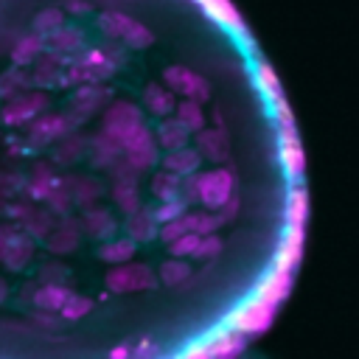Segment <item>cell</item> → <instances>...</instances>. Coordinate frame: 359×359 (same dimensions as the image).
<instances>
[{
    "label": "cell",
    "mask_w": 359,
    "mask_h": 359,
    "mask_svg": "<svg viewBox=\"0 0 359 359\" xmlns=\"http://www.w3.org/2000/svg\"><path fill=\"white\" fill-rule=\"evenodd\" d=\"M123 62V50L118 45H101V48H81V53H73L59 76V87H79L87 81H104L109 79L118 65Z\"/></svg>",
    "instance_id": "obj_1"
},
{
    "label": "cell",
    "mask_w": 359,
    "mask_h": 359,
    "mask_svg": "<svg viewBox=\"0 0 359 359\" xmlns=\"http://www.w3.org/2000/svg\"><path fill=\"white\" fill-rule=\"evenodd\" d=\"M275 311H278V303L252 294L247 303H241L238 309H233L227 314V325L247 334V337H258L275 323Z\"/></svg>",
    "instance_id": "obj_2"
},
{
    "label": "cell",
    "mask_w": 359,
    "mask_h": 359,
    "mask_svg": "<svg viewBox=\"0 0 359 359\" xmlns=\"http://www.w3.org/2000/svg\"><path fill=\"white\" fill-rule=\"evenodd\" d=\"M48 109V95L34 90V93H17L11 95L3 107H0V121L6 126H25L31 123L36 115H42Z\"/></svg>",
    "instance_id": "obj_3"
},
{
    "label": "cell",
    "mask_w": 359,
    "mask_h": 359,
    "mask_svg": "<svg viewBox=\"0 0 359 359\" xmlns=\"http://www.w3.org/2000/svg\"><path fill=\"white\" fill-rule=\"evenodd\" d=\"M84 118H79L73 109L62 112V115H36L28 126V143L31 146H48L59 137H65L67 132H73Z\"/></svg>",
    "instance_id": "obj_4"
},
{
    "label": "cell",
    "mask_w": 359,
    "mask_h": 359,
    "mask_svg": "<svg viewBox=\"0 0 359 359\" xmlns=\"http://www.w3.org/2000/svg\"><path fill=\"white\" fill-rule=\"evenodd\" d=\"M236 194V174L233 168H213V171H202L199 180V202L210 210H219L230 196Z\"/></svg>",
    "instance_id": "obj_5"
},
{
    "label": "cell",
    "mask_w": 359,
    "mask_h": 359,
    "mask_svg": "<svg viewBox=\"0 0 359 359\" xmlns=\"http://www.w3.org/2000/svg\"><path fill=\"white\" fill-rule=\"evenodd\" d=\"M157 283L154 272L146 264H112V269L107 272V289L115 294L123 292H140V289H151Z\"/></svg>",
    "instance_id": "obj_6"
},
{
    "label": "cell",
    "mask_w": 359,
    "mask_h": 359,
    "mask_svg": "<svg viewBox=\"0 0 359 359\" xmlns=\"http://www.w3.org/2000/svg\"><path fill=\"white\" fill-rule=\"evenodd\" d=\"M143 126V112L132 104V101H115L107 115H104V132L112 135L118 140V146L123 149V143L132 137V132Z\"/></svg>",
    "instance_id": "obj_7"
},
{
    "label": "cell",
    "mask_w": 359,
    "mask_h": 359,
    "mask_svg": "<svg viewBox=\"0 0 359 359\" xmlns=\"http://www.w3.org/2000/svg\"><path fill=\"white\" fill-rule=\"evenodd\" d=\"M247 339H250L247 334H241V331L224 325V328H219L216 334H210L208 339H202L199 345L188 348L185 353H188V356H238V353L247 348Z\"/></svg>",
    "instance_id": "obj_8"
},
{
    "label": "cell",
    "mask_w": 359,
    "mask_h": 359,
    "mask_svg": "<svg viewBox=\"0 0 359 359\" xmlns=\"http://www.w3.org/2000/svg\"><path fill=\"white\" fill-rule=\"evenodd\" d=\"M163 81H165L174 93H182L185 98H196V101H202V104L210 98V84H208L199 73H194L191 67L171 65V67L163 70Z\"/></svg>",
    "instance_id": "obj_9"
},
{
    "label": "cell",
    "mask_w": 359,
    "mask_h": 359,
    "mask_svg": "<svg viewBox=\"0 0 359 359\" xmlns=\"http://www.w3.org/2000/svg\"><path fill=\"white\" fill-rule=\"evenodd\" d=\"M79 238H81V224H79L76 219L65 216L59 224H53V230L48 233L45 244H48L50 252H56V255H67V252H73V250L79 247Z\"/></svg>",
    "instance_id": "obj_10"
},
{
    "label": "cell",
    "mask_w": 359,
    "mask_h": 359,
    "mask_svg": "<svg viewBox=\"0 0 359 359\" xmlns=\"http://www.w3.org/2000/svg\"><path fill=\"white\" fill-rule=\"evenodd\" d=\"M196 149L202 151V157L213 160V163H227L230 154V143H227V132L224 126H213V129H199L196 132Z\"/></svg>",
    "instance_id": "obj_11"
},
{
    "label": "cell",
    "mask_w": 359,
    "mask_h": 359,
    "mask_svg": "<svg viewBox=\"0 0 359 359\" xmlns=\"http://www.w3.org/2000/svg\"><path fill=\"white\" fill-rule=\"evenodd\" d=\"M65 65H67V59H65V53H56V50H42L39 56H36V67H34V76H31V84H36V87H56L59 84V76H62V70H65Z\"/></svg>",
    "instance_id": "obj_12"
},
{
    "label": "cell",
    "mask_w": 359,
    "mask_h": 359,
    "mask_svg": "<svg viewBox=\"0 0 359 359\" xmlns=\"http://www.w3.org/2000/svg\"><path fill=\"white\" fill-rule=\"evenodd\" d=\"M31 255H34V238L22 227H17L14 236H11V241H8V247H6V252H3V261L0 264L6 269H11V272H20V269H25V264L31 261Z\"/></svg>",
    "instance_id": "obj_13"
},
{
    "label": "cell",
    "mask_w": 359,
    "mask_h": 359,
    "mask_svg": "<svg viewBox=\"0 0 359 359\" xmlns=\"http://www.w3.org/2000/svg\"><path fill=\"white\" fill-rule=\"evenodd\" d=\"M112 93L107 90V87H101V81H87V84H79L76 87V95H73V112L79 115V118H87V115H93L107 98H109Z\"/></svg>",
    "instance_id": "obj_14"
},
{
    "label": "cell",
    "mask_w": 359,
    "mask_h": 359,
    "mask_svg": "<svg viewBox=\"0 0 359 359\" xmlns=\"http://www.w3.org/2000/svg\"><path fill=\"white\" fill-rule=\"evenodd\" d=\"M292 283H294V272H292V269L272 266V272H266V278L258 283L255 294H258V297H266V300H272V303L280 306V300L289 294Z\"/></svg>",
    "instance_id": "obj_15"
},
{
    "label": "cell",
    "mask_w": 359,
    "mask_h": 359,
    "mask_svg": "<svg viewBox=\"0 0 359 359\" xmlns=\"http://www.w3.org/2000/svg\"><path fill=\"white\" fill-rule=\"evenodd\" d=\"M300 258H303V227L289 224V227H286V236H283V241H280V250H278V255H275V266L294 272L297 264H300Z\"/></svg>",
    "instance_id": "obj_16"
},
{
    "label": "cell",
    "mask_w": 359,
    "mask_h": 359,
    "mask_svg": "<svg viewBox=\"0 0 359 359\" xmlns=\"http://www.w3.org/2000/svg\"><path fill=\"white\" fill-rule=\"evenodd\" d=\"M143 101H146V107H149V112L151 115H157V118H165V115H171L174 109H177V95H174V90L165 84H146V90H143Z\"/></svg>",
    "instance_id": "obj_17"
},
{
    "label": "cell",
    "mask_w": 359,
    "mask_h": 359,
    "mask_svg": "<svg viewBox=\"0 0 359 359\" xmlns=\"http://www.w3.org/2000/svg\"><path fill=\"white\" fill-rule=\"evenodd\" d=\"M199 163H202V151L199 149H191L188 143L180 146V149H171L165 157H163V168L185 177V174H194L199 171Z\"/></svg>",
    "instance_id": "obj_18"
},
{
    "label": "cell",
    "mask_w": 359,
    "mask_h": 359,
    "mask_svg": "<svg viewBox=\"0 0 359 359\" xmlns=\"http://www.w3.org/2000/svg\"><path fill=\"white\" fill-rule=\"evenodd\" d=\"M81 230L90 236V238H109L115 233V219L107 208H95L90 205L81 216Z\"/></svg>",
    "instance_id": "obj_19"
},
{
    "label": "cell",
    "mask_w": 359,
    "mask_h": 359,
    "mask_svg": "<svg viewBox=\"0 0 359 359\" xmlns=\"http://www.w3.org/2000/svg\"><path fill=\"white\" fill-rule=\"evenodd\" d=\"M121 154H123V149H121L118 140H115L112 135H107L104 129L90 140V160H93V165H98V168H109Z\"/></svg>",
    "instance_id": "obj_20"
},
{
    "label": "cell",
    "mask_w": 359,
    "mask_h": 359,
    "mask_svg": "<svg viewBox=\"0 0 359 359\" xmlns=\"http://www.w3.org/2000/svg\"><path fill=\"white\" fill-rule=\"evenodd\" d=\"M126 233H129L137 244H140V241H151V238L160 233V222L154 219L151 210L137 208V210L129 213V219H126Z\"/></svg>",
    "instance_id": "obj_21"
},
{
    "label": "cell",
    "mask_w": 359,
    "mask_h": 359,
    "mask_svg": "<svg viewBox=\"0 0 359 359\" xmlns=\"http://www.w3.org/2000/svg\"><path fill=\"white\" fill-rule=\"evenodd\" d=\"M188 129H185V123L180 121V118H163L160 121V126H157V143L165 149V151H171V149H180V146H185L188 143Z\"/></svg>",
    "instance_id": "obj_22"
},
{
    "label": "cell",
    "mask_w": 359,
    "mask_h": 359,
    "mask_svg": "<svg viewBox=\"0 0 359 359\" xmlns=\"http://www.w3.org/2000/svg\"><path fill=\"white\" fill-rule=\"evenodd\" d=\"M45 42L50 45V50L65 53V56H73V53L81 50V45H84V34H81L79 28H65V25H62V28H56L53 34H48Z\"/></svg>",
    "instance_id": "obj_23"
},
{
    "label": "cell",
    "mask_w": 359,
    "mask_h": 359,
    "mask_svg": "<svg viewBox=\"0 0 359 359\" xmlns=\"http://www.w3.org/2000/svg\"><path fill=\"white\" fill-rule=\"evenodd\" d=\"M56 182H59V177L53 174V168H50L48 163H36V165H34V174L28 177L25 191H28L31 199H48V194L53 191Z\"/></svg>",
    "instance_id": "obj_24"
},
{
    "label": "cell",
    "mask_w": 359,
    "mask_h": 359,
    "mask_svg": "<svg viewBox=\"0 0 359 359\" xmlns=\"http://www.w3.org/2000/svg\"><path fill=\"white\" fill-rule=\"evenodd\" d=\"M73 292L67 289V283H42L36 292H34V303L39 306V309H45V311H56L59 314V309L65 306V300L70 297Z\"/></svg>",
    "instance_id": "obj_25"
},
{
    "label": "cell",
    "mask_w": 359,
    "mask_h": 359,
    "mask_svg": "<svg viewBox=\"0 0 359 359\" xmlns=\"http://www.w3.org/2000/svg\"><path fill=\"white\" fill-rule=\"evenodd\" d=\"M306 219H309V191L303 185H294L286 199V224L306 227Z\"/></svg>",
    "instance_id": "obj_26"
},
{
    "label": "cell",
    "mask_w": 359,
    "mask_h": 359,
    "mask_svg": "<svg viewBox=\"0 0 359 359\" xmlns=\"http://www.w3.org/2000/svg\"><path fill=\"white\" fill-rule=\"evenodd\" d=\"M45 36L42 34H28V36H22L17 45H14V50H11V62L14 65H20V67H25V65H31V62H36V56L45 50Z\"/></svg>",
    "instance_id": "obj_27"
},
{
    "label": "cell",
    "mask_w": 359,
    "mask_h": 359,
    "mask_svg": "<svg viewBox=\"0 0 359 359\" xmlns=\"http://www.w3.org/2000/svg\"><path fill=\"white\" fill-rule=\"evenodd\" d=\"M272 107H275V123H278L280 143H300V137H297V126H294V115H292L289 101L280 95L278 101H272Z\"/></svg>",
    "instance_id": "obj_28"
},
{
    "label": "cell",
    "mask_w": 359,
    "mask_h": 359,
    "mask_svg": "<svg viewBox=\"0 0 359 359\" xmlns=\"http://www.w3.org/2000/svg\"><path fill=\"white\" fill-rule=\"evenodd\" d=\"M84 149H87V137H81L76 132H67L65 137H59V146L53 149V160L62 163V165L79 163V157L84 154Z\"/></svg>",
    "instance_id": "obj_29"
},
{
    "label": "cell",
    "mask_w": 359,
    "mask_h": 359,
    "mask_svg": "<svg viewBox=\"0 0 359 359\" xmlns=\"http://www.w3.org/2000/svg\"><path fill=\"white\" fill-rule=\"evenodd\" d=\"M53 210H36V208H31V213L20 222V227L36 241V238H48V233L53 230Z\"/></svg>",
    "instance_id": "obj_30"
},
{
    "label": "cell",
    "mask_w": 359,
    "mask_h": 359,
    "mask_svg": "<svg viewBox=\"0 0 359 359\" xmlns=\"http://www.w3.org/2000/svg\"><path fill=\"white\" fill-rule=\"evenodd\" d=\"M135 238H112V241H104L101 250H98V258L107 261V264H123L135 255Z\"/></svg>",
    "instance_id": "obj_31"
},
{
    "label": "cell",
    "mask_w": 359,
    "mask_h": 359,
    "mask_svg": "<svg viewBox=\"0 0 359 359\" xmlns=\"http://www.w3.org/2000/svg\"><path fill=\"white\" fill-rule=\"evenodd\" d=\"M177 118L185 123V129L191 132V135H196L199 129H205V112H202V101H196V98H185V101H180L177 104Z\"/></svg>",
    "instance_id": "obj_32"
},
{
    "label": "cell",
    "mask_w": 359,
    "mask_h": 359,
    "mask_svg": "<svg viewBox=\"0 0 359 359\" xmlns=\"http://www.w3.org/2000/svg\"><path fill=\"white\" fill-rule=\"evenodd\" d=\"M180 185H182V177L174 174V171H168V168H163V171L154 174V180H151V194H154L160 202H165V199H182V196H180Z\"/></svg>",
    "instance_id": "obj_33"
},
{
    "label": "cell",
    "mask_w": 359,
    "mask_h": 359,
    "mask_svg": "<svg viewBox=\"0 0 359 359\" xmlns=\"http://www.w3.org/2000/svg\"><path fill=\"white\" fill-rule=\"evenodd\" d=\"M70 188H73V202L81 208L95 205V199L101 196V182L90 177H70Z\"/></svg>",
    "instance_id": "obj_34"
},
{
    "label": "cell",
    "mask_w": 359,
    "mask_h": 359,
    "mask_svg": "<svg viewBox=\"0 0 359 359\" xmlns=\"http://www.w3.org/2000/svg\"><path fill=\"white\" fill-rule=\"evenodd\" d=\"M112 199H115V205H118L126 216L135 213V210L140 208L137 182H121V180H115V185H112Z\"/></svg>",
    "instance_id": "obj_35"
},
{
    "label": "cell",
    "mask_w": 359,
    "mask_h": 359,
    "mask_svg": "<svg viewBox=\"0 0 359 359\" xmlns=\"http://www.w3.org/2000/svg\"><path fill=\"white\" fill-rule=\"evenodd\" d=\"M188 222H191V230L199 233V236H208V233H216L224 219L219 210H210V208H202V210H191L188 213Z\"/></svg>",
    "instance_id": "obj_36"
},
{
    "label": "cell",
    "mask_w": 359,
    "mask_h": 359,
    "mask_svg": "<svg viewBox=\"0 0 359 359\" xmlns=\"http://www.w3.org/2000/svg\"><path fill=\"white\" fill-rule=\"evenodd\" d=\"M28 84H31V76L20 65H14L6 73H0V98H11V95L22 93Z\"/></svg>",
    "instance_id": "obj_37"
},
{
    "label": "cell",
    "mask_w": 359,
    "mask_h": 359,
    "mask_svg": "<svg viewBox=\"0 0 359 359\" xmlns=\"http://www.w3.org/2000/svg\"><path fill=\"white\" fill-rule=\"evenodd\" d=\"M255 84H258V90H261L269 101H278V98L283 95V90H280V84H278V76H275V70H272L269 62H258V65H255Z\"/></svg>",
    "instance_id": "obj_38"
},
{
    "label": "cell",
    "mask_w": 359,
    "mask_h": 359,
    "mask_svg": "<svg viewBox=\"0 0 359 359\" xmlns=\"http://www.w3.org/2000/svg\"><path fill=\"white\" fill-rule=\"evenodd\" d=\"M280 163H283V171L292 180H300L303 171H306V157H303L300 143H283L280 146Z\"/></svg>",
    "instance_id": "obj_39"
},
{
    "label": "cell",
    "mask_w": 359,
    "mask_h": 359,
    "mask_svg": "<svg viewBox=\"0 0 359 359\" xmlns=\"http://www.w3.org/2000/svg\"><path fill=\"white\" fill-rule=\"evenodd\" d=\"M188 278H191V266L182 261V258H168V261H163L160 264V280L165 283V286H180V283H188Z\"/></svg>",
    "instance_id": "obj_40"
},
{
    "label": "cell",
    "mask_w": 359,
    "mask_h": 359,
    "mask_svg": "<svg viewBox=\"0 0 359 359\" xmlns=\"http://www.w3.org/2000/svg\"><path fill=\"white\" fill-rule=\"evenodd\" d=\"M48 205H50V210L53 213H67L70 210V205H73V188H70V177H59V182L53 185V191L48 194V199H45Z\"/></svg>",
    "instance_id": "obj_41"
},
{
    "label": "cell",
    "mask_w": 359,
    "mask_h": 359,
    "mask_svg": "<svg viewBox=\"0 0 359 359\" xmlns=\"http://www.w3.org/2000/svg\"><path fill=\"white\" fill-rule=\"evenodd\" d=\"M62 25H65V11L56 8V6H48V8H42V11L34 17V31L42 34V36L53 34V31L62 28Z\"/></svg>",
    "instance_id": "obj_42"
},
{
    "label": "cell",
    "mask_w": 359,
    "mask_h": 359,
    "mask_svg": "<svg viewBox=\"0 0 359 359\" xmlns=\"http://www.w3.org/2000/svg\"><path fill=\"white\" fill-rule=\"evenodd\" d=\"M98 25L104 28L107 36H112V39H123L126 28L132 25V17H126V14H121V11H104V14L98 17Z\"/></svg>",
    "instance_id": "obj_43"
},
{
    "label": "cell",
    "mask_w": 359,
    "mask_h": 359,
    "mask_svg": "<svg viewBox=\"0 0 359 359\" xmlns=\"http://www.w3.org/2000/svg\"><path fill=\"white\" fill-rule=\"evenodd\" d=\"M93 311V300L90 297H84V294H70L67 300H65V306L59 309V314H62V320H67V323H73V320H81V317H87Z\"/></svg>",
    "instance_id": "obj_44"
},
{
    "label": "cell",
    "mask_w": 359,
    "mask_h": 359,
    "mask_svg": "<svg viewBox=\"0 0 359 359\" xmlns=\"http://www.w3.org/2000/svg\"><path fill=\"white\" fill-rule=\"evenodd\" d=\"M123 42L129 45V48H149L151 42H154V36H151V31L143 25V22H137V20H132V25L126 28V34H123Z\"/></svg>",
    "instance_id": "obj_45"
},
{
    "label": "cell",
    "mask_w": 359,
    "mask_h": 359,
    "mask_svg": "<svg viewBox=\"0 0 359 359\" xmlns=\"http://www.w3.org/2000/svg\"><path fill=\"white\" fill-rule=\"evenodd\" d=\"M182 233H191V222H188V210L182 213V216H177V219H171V222H163L160 224V238L165 241V244H171L174 238H180Z\"/></svg>",
    "instance_id": "obj_46"
},
{
    "label": "cell",
    "mask_w": 359,
    "mask_h": 359,
    "mask_svg": "<svg viewBox=\"0 0 359 359\" xmlns=\"http://www.w3.org/2000/svg\"><path fill=\"white\" fill-rule=\"evenodd\" d=\"M199 238H202V236L194 233V230H191V233H182L180 238H174V241L168 244V252L177 255V258H188V255L194 258V252H196V247H199Z\"/></svg>",
    "instance_id": "obj_47"
},
{
    "label": "cell",
    "mask_w": 359,
    "mask_h": 359,
    "mask_svg": "<svg viewBox=\"0 0 359 359\" xmlns=\"http://www.w3.org/2000/svg\"><path fill=\"white\" fill-rule=\"evenodd\" d=\"M137 171H146V168H151L154 163H157V146L151 143V146H143V149H137V151H126L123 154Z\"/></svg>",
    "instance_id": "obj_48"
},
{
    "label": "cell",
    "mask_w": 359,
    "mask_h": 359,
    "mask_svg": "<svg viewBox=\"0 0 359 359\" xmlns=\"http://www.w3.org/2000/svg\"><path fill=\"white\" fill-rule=\"evenodd\" d=\"M185 208H188V205H185L182 199H165V202H160L157 208H151V213H154V219L163 224V222H171V219L182 216Z\"/></svg>",
    "instance_id": "obj_49"
},
{
    "label": "cell",
    "mask_w": 359,
    "mask_h": 359,
    "mask_svg": "<svg viewBox=\"0 0 359 359\" xmlns=\"http://www.w3.org/2000/svg\"><path fill=\"white\" fill-rule=\"evenodd\" d=\"M222 247H224V241H222L216 233H208V236L199 238V247H196L194 258H205V261H210V258H216V255L222 252Z\"/></svg>",
    "instance_id": "obj_50"
},
{
    "label": "cell",
    "mask_w": 359,
    "mask_h": 359,
    "mask_svg": "<svg viewBox=\"0 0 359 359\" xmlns=\"http://www.w3.org/2000/svg\"><path fill=\"white\" fill-rule=\"evenodd\" d=\"M39 278H42V283H67L70 280V269L65 264L50 261V264H42Z\"/></svg>",
    "instance_id": "obj_51"
},
{
    "label": "cell",
    "mask_w": 359,
    "mask_h": 359,
    "mask_svg": "<svg viewBox=\"0 0 359 359\" xmlns=\"http://www.w3.org/2000/svg\"><path fill=\"white\" fill-rule=\"evenodd\" d=\"M199 180H202V174H199V171H194V174H185V177H182L180 196H182V202H185V205L199 202Z\"/></svg>",
    "instance_id": "obj_52"
},
{
    "label": "cell",
    "mask_w": 359,
    "mask_h": 359,
    "mask_svg": "<svg viewBox=\"0 0 359 359\" xmlns=\"http://www.w3.org/2000/svg\"><path fill=\"white\" fill-rule=\"evenodd\" d=\"M109 171H112V177H115V180H121V182H137V177H140V171H137V168H135L123 154L109 165Z\"/></svg>",
    "instance_id": "obj_53"
},
{
    "label": "cell",
    "mask_w": 359,
    "mask_h": 359,
    "mask_svg": "<svg viewBox=\"0 0 359 359\" xmlns=\"http://www.w3.org/2000/svg\"><path fill=\"white\" fill-rule=\"evenodd\" d=\"M132 356H160V348L151 337L137 339V345H132Z\"/></svg>",
    "instance_id": "obj_54"
},
{
    "label": "cell",
    "mask_w": 359,
    "mask_h": 359,
    "mask_svg": "<svg viewBox=\"0 0 359 359\" xmlns=\"http://www.w3.org/2000/svg\"><path fill=\"white\" fill-rule=\"evenodd\" d=\"M3 213H6L8 219L22 222V219L31 213V205H25V202H14V205H6V208H3Z\"/></svg>",
    "instance_id": "obj_55"
},
{
    "label": "cell",
    "mask_w": 359,
    "mask_h": 359,
    "mask_svg": "<svg viewBox=\"0 0 359 359\" xmlns=\"http://www.w3.org/2000/svg\"><path fill=\"white\" fill-rule=\"evenodd\" d=\"M219 213H222V219H224V222H233V219L238 216V196L233 194V196L219 208Z\"/></svg>",
    "instance_id": "obj_56"
},
{
    "label": "cell",
    "mask_w": 359,
    "mask_h": 359,
    "mask_svg": "<svg viewBox=\"0 0 359 359\" xmlns=\"http://www.w3.org/2000/svg\"><path fill=\"white\" fill-rule=\"evenodd\" d=\"M65 11L67 14H87L90 11V3H84V0H67L65 3Z\"/></svg>",
    "instance_id": "obj_57"
},
{
    "label": "cell",
    "mask_w": 359,
    "mask_h": 359,
    "mask_svg": "<svg viewBox=\"0 0 359 359\" xmlns=\"http://www.w3.org/2000/svg\"><path fill=\"white\" fill-rule=\"evenodd\" d=\"M109 356H112V359H126V356H132V345H126V342H121V345H115V348H109Z\"/></svg>",
    "instance_id": "obj_58"
},
{
    "label": "cell",
    "mask_w": 359,
    "mask_h": 359,
    "mask_svg": "<svg viewBox=\"0 0 359 359\" xmlns=\"http://www.w3.org/2000/svg\"><path fill=\"white\" fill-rule=\"evenodd\" d=\"M14 230H17V227H0V261H3V252H6V247H8L11 236H14Z\"/></svg>",
    "instance_id": "obj_59"
},
{
    "label": "cell",
    "mask_w": 359,
    "mask_h": 359,
    "mask_svg": "<svg viewBox=\"0 0 359 359\" xmlns=\"http://www.w3.org/2000/svg\"><path fill=\"white\" fill-rule=\"evenodd\" d=\"M53 314H56V311H45V309H42V314H36L34 320H36L39 325H56V317H53Z\"/></svg>",
    "instance_id": "obj_60"
},
{
    "label": "cell",
    "mask_w": 359,
    "mask_h": 359,
    "mask_svg": "<svg viewBox=\"0 0 359 359\" xmlns=\"http://www.w3.org/2000/svg\"><path fill=\"white\" fill-rule=\"evenodd\" d=\"M6 297H8V283H6L3 278H0V303H3Z\"/></svg>",
    "instance_id": "obj_61"
}]
</instances>
